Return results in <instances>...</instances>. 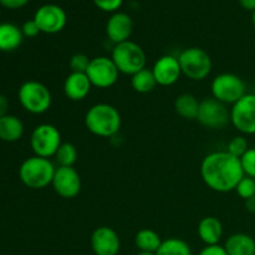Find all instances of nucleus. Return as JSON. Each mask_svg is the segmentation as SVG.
I'll list each match as a JSON object with an SVG mask.
<instances>
[{"label": "nucleus", "mask_w": 255, "mask_h": 255, "mask_svg": "<svg viewBox=\"0 0 255 255\" xmlns=\"http://www.w3.org/2000/svg\"><path fill=\"white\" fill-rule=\"evenodd\" d=\"M152 72L154 75L157 85L159 86H172L179 80L182 75L181 65L178 57L172 55L161 56L152 67Z\"/></svg>", "instance_id": "obj_15"}, {"label": "nucleus", "mask_w": 255, "mask_h": 255, "mask_svg": "<svg viewBox=\"0 0 255 255\" xmlns=\"http://www.w3.org/2000/svg\"><path fill=\"white\" fill-rule=\"evenodd\" d=\"M201 176L212 191L228 193L236 191L244 174L241 158L227 151H217L207 154L201 164Z\"/></svg>", "instance_id": "obj_1"}, {"label": "nucleus", "mask_w": 255, "mask_h": 255, "mask_svg": "<svg viewBox=\"0 0 255 255\" xmlns=\"http://www.w3.org/2000/svg\"><path fill=\"white\" fill-rule=\"evenodd\" d=\"M21 31H22V35L26 37H35L41 32L34 19L25 21L21 26Z\"/></svg>", "instance_id": "obj_32"}, {"label": "nucleus", "mask_w": 255, "mask_h": 255, "mask_svg": "<svg viewBox=\"0 0 255 255\" xmlns=\"http://www.w3.org/2000/svg\"><path fill=\"white\" fill-rule=\"evenodd\" d=\"M86 75L92 86L99 89H110L119 80L120 71L111 57L97 56L90 61Z\"/></svg>", "instance_id": "obj_10"}, {"label": "nucleus", "mask_w": 255, "mask_h": 255, "mask_svg": "<svg viewBox=\"0 0 255 255\" xmlns=\"http://www.w3.org/2000/svg\"><path fill=\"white\" fill-rule=\"evenodd\" d=\"M17 99L25 111L32 115L45 114L51 107L52 97L44 84L35 80L25 81L17 91Z\"/></svg>", "instance_id": "obj_4"}, {"label": "nucleus", "mask_w": 255, "mask_h": 255, "mask_svg": "<svg viewBox=\"0 0 255 255\" xmlns=\"http://www.w3.org/2000/svg\"><path fill=\"white\" fill-rule=\"evenodd\" d=\"M224 249L228 255H254L255 241L246 233L232 234L224 243Z\"/></svg>", "instance_id": "obj_20"}, {"label": "nucleus", "mask_w": 255, "mask_h": 255, "mask_svg": "<svg viewBox=\"0 0 255 255\" xmlns=\"http://www.w3.org/2000/svg\"><path fill=\"white\" fill-rule=\"evenodd\" d=\"M182 75L193 81H202L207 79L212 71V59L206 50L201 47L184 49L178 56Z\"/></svg>", "instance_id": "obj_6"}, {"label": "nucleus", "mask_w": 255, "mask_h": 255, "mask_svg": "<svg viewBox=\"0 0 255 255\" xmlns=\"http://www.w3.org/2000/svg\"><path fill=\"white\" fill-rule=\"evenodd\" d=\"M24 124L19 117L6 115L0 119V141L9 143L19 141L24 134Z\"/></svg>", "instance_id": "obj_21"}, {"label": "nucleus", "mask_w": 255, "mask_h": 255, "mask_svg": "<svg viewBox=\"0 0 255 255\" xmlns=\"http://www.w3.org/2000/svg\"><path fill=\"white\" fill-rule=\"evenodd\" d=\"M197 120L207 128L222 129L231 122V111L223 102L214 97H207L199 104Z\"/></svg>", "instance_id": "obj_9"}, {"label": "nucleus", "mask_w": 255, "mask_h": 255, "mask_svg": "<svg viewBox=\"0 0 255 255\" xmlns=\"http://www.w3.org/2000/svg\"><path fill=\"white\" fill-rule=\"evenodd\" d=\"M7 111H9V100L5 95L0 94V119L9 115Z\"/></svg>", "instance_id": "obj_35"}, {"label": "nucleus", "mask_w": 255, "mask_h": 255, "mask_svg": "<svg viewBox=\"0 0 255 255\" xmlns=\"http://www.w3.org/2000/svg\"><path fill=\"white\" fill-rule=\"evenodd\" d=\"M131 86L138 94H148L157 86V81L152 70L144 67L143 70L131 76Z\"/></svg>", "instance_id": "obj_24"}, {"label": "nucleus", "mask_w": 255, "mask_h": 255, "mask_svg": "<svg viewBox=\"0 0 255 255\" xmlns=\"http://www.w3.org/2000/svg\"><path fill=\"white\" fill-rule=\"evenodd\" d=\"M136 255H156V253H147V252H139Z\"/></svg>", "instance_id": "obj_38"}, {"label": "nucleus", "mask_w": 255, "mask_h": 255, "mask_svg": "<svg viewBox=\"0 0 255 255\" xmlns=\"http://www.w3.org/2000/svg\"><path fill=\"white\" fill-rule=\"evenodd\" d=\"M90 61H91V59H89V56L85 54L72 55L69 62L71 72H85L86 74Z\"/></svg>", "instance_id": "obj_30"}, {"label": "nucleus", "mask_w": 255, "mask_h": 255, "mask_svg": "<svg viewBox=\"0 0 255 255\" xmlns=\"http://www.w3.org/2000/svg\"><path fill=\"white\" fill-rule=\"evenodd\" d=\"M249 149L248 141L244 136H236L229 141L228 147H227V152L231 153L232 156L241 158L244 153Z\"/></svg>", "instance_id": "obj_27"}, {"label": "nucleus", "mask_w": 255, "mask_h": 255, "mask_svg": "<svg viewBox=\"0 0 255 255\" xmlns=\"http://www.w3.org/2000/svg\"><path fill=\"white\" fill-rule=\"evenodd\" d=\"M100 10L106 12H116L121 7L124 0H92Z\"/></svg>", "instance_id": "obj_31"}, {"label": "nucleus", "mask_w": 255, "mask_h": 255, "mask_svg": "<svg viewBox=\"0 0 255 255\" xmlns=\"http://www.w3.org/2000/svg\"><path fill=\"white\" fill-rule=\"evenodd\" d=\"M133 31V20L126 12L116 11L109 17L106 24V34L112 42L121 44L129 40Z\"/></svg>", "instance_id": "obj_16"}, {"label": "nucleus", "mask_w": 255, "mask_h": 255, "mask_svg": "<svg viewBox=\"0 0 255 255\" xmlns=\"http://www.w3.org/2000/svg\"><path fill=\"white\" fill-rule=\"evenodd\" d=\"M156 255H192V249L183 239L168 238L162 241Z\"/></svg>", "instance_id": "obj_25"}, {"label": "nucleus", "mask_w": 255, "mask_h": 255, "mask_svg": "<svg viewBox=\"0 0 255 255\" xmlns=\"http://www.w3.org/2000/svg\"><path fill=\"white\" fill-rule=\"evenodd\" d=\"M211 89L214 99L232 106L247 94L243 80L238 75L231 72L217 75L212 81Z\"/></svg>", "instance_id": "obj_7"}, {"label": "nucleus", "mask_w": 255, "mask_h": 255, "mask_svg": "<svg viewBox=\"0 0 255 255\" xmlns=\"http://www.w3.org/2000/svg\"><path fill=\"white\" fill-rule=\"evenodd\" d=\"M238 2L243 9L249 10V11L255 10V0H238Z\"/></svg>", "instance_id": "obj_36"}, {"label": "nucleus", "mask_w": 255, "mask_h": 255, "mask_svg": "<svg viewBox=\"0 0 255 255\" xmlns=\"http://www.w3.org/2000/svg\"><path fill=\"white\" fill-rule=\"evenodd\" d=\"M34 20L41 32L57 34L66 26L67 15L59 5L45 4L36 10Z\"/></svg>", "instance_id": "obj_12"}, {"label": "nucleus", "mask_w": 255, "mask_h": 255, "mask_svg": "<svg viewBox=\"0 0 255 255\" xmlns=\"http://www.w3.org/2000/svg\"><path fill=\"white\" fill-rule=\"evenodd\" d=\"M199 104L201 102L193 95L182 94L174 101V110L182 119L192 121V120H197Z\"/></svg>", "instance_id": "obj_22"}, {"label": "nucleus", "mask_w": 255, "mask_h": 255, "mask_svg": "<svg viewBox=\"0 0 255 255\" xmlns=\"http://www.w3.org/2000/svg\"><path fill=\"white\" fill-rule=\"evenodd\" d=\"M121 115L119 110L109 104H96L87 110L85 126L92 134L99 137H112L121 128Z\"/></svg>", "instance_id": "obj_2"}, {"label": "nucleus", "mask_w": 255, "mask_h": 255, "mask_svg": "<svg viewBox=\"0 0 255 255\" xmlns=\"http://www.w3.org/2000/svg\"><path fill=\"white\" fill-rule=\"evenodd\" d=\"M91 248L95 255H117L121 248V241L115 229L99 227L91 236Z\"/></svg>", "instance_id": "obj_14"}, {"label": "nucleus", "mask_w": 255, "mask_h": 255, "mask_svg": "<svg viewBox=\"0 0 255 255\" xmlns=\"http://www.w3.org/2000/svg\"><path fill=\"white\" fill-rule=\"evenodd\" d=\"M197 233L206 246H217L223 237V226L216 217H204L198 223Z\"/></svg>", "instance_id": "obj_18"}, {"label": "nucleus", "mask_w": 255, "mask_h": 255, "mask_svg": "<svg viewBox=\"0 0 255 255\" xmlns=\"http://www.w3.org/2000/svg\"><path fill=\"white\" fill-rule=\"evenodd\" d=\"M61 143V133L54 125L50 124H42L35 127L30 137L32 152L35 156L42 158L54 157Z\"/></svg>", "instance_id": "obj_8"}, {"label": "nucleus", "mask_w": 255, "mask_h": 255, "mask_svg": "<svg viewBox=\"0 0 255 255\" xmlns=\"http://www.w3.org/2000/svg\"><path fill=\"white\" fill-rule=\"evenodd\" d=\"M246 208H247V211H248V212H251V213L255 214V196L251 197L249 199H247V201H246Z\"/></svg>", "instance_id": "obj_37"}, {"label": "nucleus", "mask_w": 255, "mask_h": 255, "mask_svg": "<svg viewBox=\"0 0 255 255\" xmlns=\"http://www.w3.org/2000/svg\"><path fill=\"white\" fill-rule=\"evenodd\" d=\"M198 255H228L226 252L224 247L219 246H206L201 252H199Z\"/></svg>", "instance_id": "obj_33"}, {"label": "nucleus", "mask_w": 255, "mask_h": 255, "mask_svg": "<svg viewBox=\"0 0 255 255\" xmlns=\"http://www.w3.org/2000/svg\"><path fill=\"white\" fill-rule=\"evenodd\" d=\"M111 59L120 72L131 76L143 70L147 61L143 49L131 40L115 45Z\"/></svg>", "instance_id": "obj_5"}, {"label": "nucleus", "mask_w": 255, "mask_h": 255, "mask_svg": "<svg viewBox=\"0 0 255 255\" xmlns=\"http://www.w3.org/2000/svg\"><path fill=\"white\" fill-rule=\"evenodd\" d=\"M91 87V82L85 72H71L64 82V92L71 101H81L86 99Z\"/></svg>", "instance_id": "obj_17"}, {"label": "nucleus", "mask_w": 255, "mask_h": 255, "mask_svg": "<svg viewBox=\"0 0 255 255\" xmlns=\"http://www.w3.org/2000/svg\"><path fill=\"white\" fill-rule=\"evenodd\" d=\"M24 35L21 27L16 26L11 22H1L0 24V51L10 52L19 49L22 44Z\"/></svg>", "instance_id": "obj_19"}, {"label": "nucleus", "mask_w": 255, "mask_h": 255, "mask_svg": "<svg viewBox=\"0 0 255 255\" xmlns=\"http://www.w3.org/2000/svg\"><path fill=\"white\" fill-rule=\"evenodd\" d=\"M254 255H255V254H254Z\"/></svg>", "instance_id": "obj_40"}, {"label": "nucleus", "mask_w": 255, "mask_h": 255, "mask_svg": "<svg viewBox=\"0 0 255 255\" xmlns=\"http://www.w3.org/2000/svg\"><path fill=\"white\" fill-rule=\"evenodd\" d=\"M51 186L61 198L72 199L81 191V178L74 167H57Z\"/></svg>", "instance_id": "obj_13"}, {"label": "nucleus", "mask_w": 255, "mask_h": 255, "mask_svg": "<svg viewBox=\"0 0 255 255\" xmlns=\"http://www.w3.org/2000/svg\"><path fill=\"white\" fill-rule=\"evenodd\" d=\"M77 156L79 153L75 144L70 142H62L54 157L59 167H74L75 162L77 161Z\"/></svg>", "instance_id": "obj_26"}, {"label": "nucleus", "mask_w": 255, "mask_h": 255, "mask_svg": "<svg viewBox=\"0 0 255 255\" xmlns=\"http://www.w3.org/2000/svg\"><path fill=\"white\" fill-rule=\"evenodd\" d=\"M241 163L244 174L255 179V148H249L241 157Z\"/></svg>", "instance_id": "obj_29"}, {"label": "nucleus", "mask_w": 255, "mask_h": 255, "mask_svg": "<svg viewBox=\"0 0 255 255\" xmlns=\"http://www.w3.org/2000/svg\"><path fill=\"white\" fill-rule=\"evenodd\" d=\"M134 244L139 252H147V253H156L162 244V239L157 232L152 229L144 228L141 229L134 237Z\"/></svg>", "instance_id": "obj_23"}, {"label": "nucleus", "mask_w": 255, "mask_h": 255, "mask_svg": "<svg viewBox=\"0 0 255 255\" xmlns=\"http://www.w3.org/2000/svg\"><path fill=\"white\" fill-rule=\"evenodd\" d=\"M252 21H253V25L255 27V10L253 11V15H252Z\"/></svg>", "instance_id": "obj_39"}, {"label": "nucleus", "mask_w": 255, "mask_h": 255, "mask_svg": "<svg viewBox=\"0 0 255 255\" xmlns=\"http://www.w3.org/2000/svg\"><path fill=\"white\" fill-rule=\"evenodd\" d=\"M56 168L49 158L32 156L25 159L19 168V178L30 189H44L52 183Z\"/></svg>", "instance_id": "obj_3"}, {"label": "nucleus", "mask_w": 255, "mask_h": 255, "mask_svg": "<svg viewBox=\"0 0 255 255\" xmlns=\"http://www.w3.org/2000/svg\"><path fill=\"white\" fill-rule=\"evenodd\" d=\"M236 192L244 201L255 196V179L248 176H244L238 183V186H237Z\"/></svg>", "instance_id": "obj_28"}, {"label": "nucleus", "mask_w": 255, "mask_h": 255, "mask_svg": "<svg viewBox=\"0 0 255 255\" xmlns=\"http://www.w3.org/2000/svg\"><path fill=\"white\" fill-rule=\"evenodd\" d=\"M29 1L30 0H0V5L6 7V9L16 10L20 7H24Z\"/></svg>", "instance_id": "obj_34"}, {"label": "nucleus", "mask_w": 255, "mask_h": 255, "mask_svg": "<svg viewBox=\"0 0 255 255\" xmlns=\"http://www.w3.org/2000/svg\"><path fill=\"white\" fill-rule=\"evenodd\" d=\"M231 122L241 133L255 134V94H246L232 106Z\"/></svg>", "instance_id": "obj_11"}]
</instances>
